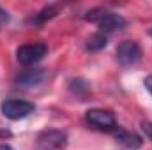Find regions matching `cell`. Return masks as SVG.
I'll return each mask as SVG.
<instances>
[{"mask_svg":"<svg viewBox=\"0 0 152 150\" xmlns=\"http://www.w3.org/2000/svg\"><path fill=\"white\" fill-rule=\"evenodd\" d=\"M85 120L88 125H92L94 129H99V131H112L113 133L117 129L115 115L108 110H99V108L88 110L85 113Z\"/></svg>","mask_w":152,"mask_h":150,"instance_id":"6da1fadb","label":"cell"},{"mask_svg":"<svg viewBox=\"0 0 152 150\" xmlns=\"http://www.w3.org/2000/svg\"><path fill=\"white\" fill-rule=\"evenodd\" d=\"M0 110L4 113V117H7L9 120H20L28 117L30 113L36 111V106L28 101H20V99H7L2 103Z\"/></svg>","mask_w":152,"mask_h":150,"instance_id":"7a4b0ae2","label":"cell"},{"mask_svg":"<svg viewBox=\"0 0 152 150\" xmlns=\"http://www.w3.org/2000/svg\"><path fill=\"white\" fill-rule=\"evenodd\" d=\"M46 53H48V46L44 42H30V44H23L18 48L16 58L23 66H32L39 62Z\"/></svg>","mask_w":152,"mask_h":150,"instance_id":"3957f363","label":"cell"},{"mask_svg":"<svg viewBox=\"0 0 152 150\" xmlns=\"http://www.w3.org/2000/svg\"><path fill=\"white\" fill-rule=\"evenodd\" d=\"M66 143H67V134L58 129H46V131L39 133L37 136V145L46 150L62 149V147H66Z\"/></svg>","mask_w":152,"mask_h":150,"instance_id":"277c9868","label":"cell"},{"mask_svg":"<svg viewBox=\"0 0 152 150\" xmlns=\"http://www.w3.org/2000/svg\"><path fill=\"white\" fill-rule=\"evenodd\" d=\"M142 58V48L136 41H124L117 48V60L122 66H133L140 62Z\"/></svg>","mask_w":152,"mask_h":150,"instance_id":"5b68a950","label":"cell"},{"mask_svg":"<svg viewBox=\"0 0 152 150\" xmlns=\"http://www.w3.org/2000/svg\"><path fill=\"white\" fill-rule=\"evenodd\" d=\"M113 136L120 145H124L126 149H129V150H138L143 145V140H142L136 133H131V131L122 129V127H117V129H115Z\"/></svg>","mask_w":152,"mask_h":150,"instance_id":"8992f818","label":"cell"},{"mask_svg":"<svg viewBox=\"0 0 152 150\" xmlns=\"http://www.w3.org/2000/svg\"><path fill=\"white\" fill-rule=\"evenodd\" d=\"M126 25H127V21L124 20V16H120V14H117V12H108L101 21H99V32L101 34H112V32H117V30H122V28H126Z\"/></svg>","mask_w":152,"mask_h":150,"instance_id":"52a82bcc","label":"cell"},{"mask_svg":"<svg viewBox=\"0 0 152 150\" xmlns=\"http://www.w3.org/2000/svg\"><path fill=\"white\" fill-rule=\"evenodd\" d=\"M46 78L44 69H32V71H25L23 74L16 78V85L21 88H30V87H37L39 83H42Z\"/></svg>","mask_w":152,"mask_h":150,"instance_id":"ba28073f","label":"cell"},{"mask_svg":"<svg viewBox=\"0 0 152 150\" xmlns=\"http://www.w3.org/2000/svg\"><path fill=\"white\" fill-rule=\"evenodd\" d=\"M104 46H106V36L101 34V32L94 34L92 37H88V41H87V50H90V51H99Z\"/></svg>","mask_w":152,"mask_h":150,"instance_id":"9c48e42d","label":"cell"},{"mask_svg":"<svg viewBox=\"0 0 152 150\" xmlns=\"http://www.w3.org/2000/svg\"><path fill=\"white\" fill-rule=\"evenodd\" d=\"M108 14V11L106 9H103V7H97V9H92V11H88L87 14H85V20L87 21H92V23H99L104 16Z\"/></svg>","mask_w":152,"mask_h":150,"instance_id":"30bf717a","label":"cell"},{"mask_svg":"<svg viewBox=\"0 0 152 150\" xmlns=\"http://www.w3.org/2000/svg\"><path fill=\"white\" fill-rule=\"evenodd\" d=\"M57 14V9L53 7V5H50V7H46V9H42L41 12H39L37 16L34 18V21L36 23H44L46 20H50V18H53Z\"/></svg>","mask_w":152,"mask_h":150,"instance_id":"8fae6325","label":"cell"},{"mask_svg":"<svg viewBox=\"0 0 152 150\" xmlns=\"http://www.w3.org/2000/svg\"><path fill=\"white\" fill-rule=\"evenodd\" d=\"M143 131H145V134L151 138V141H152V122H145L143 124Z\"/></svg>","mask_w":152,"mask_h":150,"instance_id":"7c38bea8","label":"cell"},{"mask_svg":"<svg viewBox=\"0 0 152 150\" xmlns=\"http://www.w3.org/2000/svg\"><path fill=\"white\" fill-rule=\"evenodd\" d=\"M7 20H9V14H7V12L0 7V23H5Z\"/></svg>","mask_w":152,"mask_h":150,"instance_id":"4fadbf2b","label":"cell"},{"mask_svg":"<svg viewBox=\"0 0 152 150\" xmlns=\"http://www.w3.org/2000/svg\"><path fill=\"white\" fill-rule=\"evenodd\" d=\"M145 87H147V90L152 94V76H147L145 78Z\"/></svg>","mask_w":152,"mask_h":150,"instance_id":"5bb4252c","label":"cell"},{"mask_svg":"<svg viewBox=\"0 0 152 150\" xmlns=\"http://www.w3.org/2000/svg\"><path fill=\"white\" fill-rule=\"evenodd\" d=\"M0 150H12L9 145H0Z\"/></svg>","mask_w":152,"mask_h":150,"instance_id":"9a60e30c","label":"cell"},{"mask_svg":"<svg viewBox=\"0 0 152 150\" xmlns=\"http://www.w3.org/2000/svg\"><path fill=\"white\" fill-rule=\"evenodd\" d=\"M151 34H152V30H151Z\"/></svg>","mask_w":152,"mask_h":150,"instance_id":"2e32d148","label":"cell"}]
</instances>
